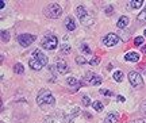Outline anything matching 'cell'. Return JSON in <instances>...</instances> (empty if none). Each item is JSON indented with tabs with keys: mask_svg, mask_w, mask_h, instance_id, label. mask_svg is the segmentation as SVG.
<instances>
[{
	"mask_svg": "<svg viewBox=\"0 0 146 123\" xmlns=\"http://www.w3.org/2000/svg\"><path fill=\"white\" fill-rule=\"evenodd\" d=\"M118 100H119V102H125V98H123V96H119V98H118Z\"/></svg>",
	"mask_w": 146,
	"mask_h": 123,
	"instance_id": "1f68e13d",
	"label": "cell"
},
{
	"mask_svg": "<svg viewBox=\"0 0 146 123\" xmlns=\"http://www.w3.org/2000/svg\"><path fill=\"white\" fill-rule=\"evenodd\" d=\"M35 39H36V37L35 35H31V34H21V35L18 37V42H19L23 47L30 46V45H31Z\"/></svg>",
	"mask_w": 146,
	"mask_h": 123,
	"instance_id": "9c48e42d",
	"label": "cell"
},
{
	"mask_svg": "<svg viewBox=\"0 0 146 123\" xmlns=\"http://www.w3.org/2000/svg\"><path fill=\"white\" fill-rule=\"evenodd\" d=\"M119 37L116 35V34H114V33H110V34H107V35L103 38V43H104L107 47H112L115 46V45H118L119 43Z\"/></svg>",
	"mask_w": 146,
	"mask_h": 123,
	"instance_id": "ba28073f",
	"label": "cell"
},
{
	"mask_svg": "<svg viewBox=\"0 0 146 123\" xmlns=\"http://www.w3.org/2000/svg\"><path fill=\"white\" fill-rule=\"evenodd\" d=\"M83 103H84V106H92V103H91V100H89V98L87 96V95H84L83 98Z\"/></svg>",
	"mask_w": 146,
	"mask_h": 123,
	"instance_id": "484cf974",
	"label": "cell"
},
{
	"mask_svg": "<svg viewBox=\"0 0 146 123\" xmlns=\"http://www.w3.org/2000/svg\"><path fill=\"white\" fill-rule=\"evenodd\" d=\"M43 14H45L46 18H50V19H57V18H60L61 14H62V8H61L58 4H54V3H53V4L47 5L46 8L43 10Z\"/></svg>",
	"mask_w": 146,
	"mask_h": 123,
	"instance_id": "277c9868",
	"label": "cell"
},
{
	"mask_svg": "<svg viewBox=\"0 0 146 123\" xmlns=\"http://www.w3.org/2000/svg\"><path fill=\"white\" fill-rule=\"evenodd\" d=\"M80 49H81L85 54H91V53H92V51H91V49L88 47V45H85V43H83V45L80 46Z\"/></svg>",
	"mask_w": 146,
	"mask_h": 123,
	"instance_id": "603a6c76",
	"label": "cell"
},
{
	"mask_svg": "<svg viewBox=\"0 0 146 123\" xmlns=\"http://www.w3.org/2000/svg\"><path fill=\"white\" fill-rule=\"evenodd\" d=\"M142 4H143V0H131L130 1L131 8H139Z\"/></svg>",
	"mask_w": 146,
	"mask_h": 123,
	"instance_id": "e0dca14e",
	"label": "cell"
},
{
	"mask_svg": "<svg viewBox=\"0 0 146 123\" xmlns=\"http://www.w3.org/2000/svg\"><path fill=\"white\" fill-rule=\"evenodd\" d=\"M138 21H139V23H142V25H146V10H143L138 15Z\"/></svg>",
	"mask_w": 146,
	"mask_h": 123,
	"instance_id": "d6986e66",
	"label": "cell"
},
{
	"mask_svg": "<svg viewBox=\"0 0 146 123\" xmlns=\"http://www.w3.org/2000/svg\"><path fill=\"white\" fill-rule=\"evenodd\" d=\"M129 22H130V21H129V18H127V16H120L116 25H118V27H119V29H123V27H126V26L129 25Z\"/></svg>",
	"mask_w": 146,
	"mask_h": 123,
	"instance_id": "5bb4252c",
	"label": "cell"
},
{
	"mask_svg": "<svg viewBox=\"0 0 146 123\" xmlns=\"http://www.w3.org/2000/svg\"><path fill=\"white\" fill-rule=\"evenodd\" d=\"M14 72L18 73V74H22V73H25V68H23V65H22L21 62H18L15 66H14Z\"/></svg>",
	"mask_w": 146,
	"mask_h": 123,
	"instance_id": "2e32d148",
	"label": "cell"
},
{
	"mask_svg": "<svg viewBox=\"0 0 146 123\" xmlns=\"http://www.w3.org/2000/svg\"><path fill=\"white\" fill-rule=\"evenodd\" d=\"M99 92L102 93V95H104V96H112V95H114V93L111 92V91H108V89H103V88L100 89Z\"/></svg>",
	"mask_w": 146,
	"mask_h": 123,
	"instance_id": "4316f807",
	"label": "cell"
},
{
	"mask_svg": "<svg viewBox=\"0 0 146 123\" xmlns=\"http://www.w3.org/2000/svg\"><path fill=\"white\" fill-rule=\"evenodd\" d=\"M41 45L46 50H54L58 45V38L53 34H47V35L43 37V39L41 41Z\"/></svg>",
	"mask_w": 146,
	"mask_h": 123,
	"instance_id": "5b68a950",
	"label": "cell"
},
{
	"mask_svg": "<svg viewBox=\"0 0 146 123\" xmlns=\"http://www.w3.org/2000/svg\"><path fill=\"white\" fill-rule=\"evenodd\" d=\"M118 119H119V115L116 112H111L108 114L104 119V123H116L118 122Z\"/></svg>",
	"mask_w": 146,
	"mask_h": 123,
	"instance_id": "7c38bea8",
	"label": "cell"
},
{
	"mask_svg": "<svg viewBox=\"0 0 146 123\" xmlns=\"http://www.w3.org/2000/svg\"><path fill=\"white\" fill-rule=\"evenodd\" d=\"M143 34H145V37H146V30H145V33H143Z\"/></svg>",
	"mask_w": 146,
	"mask_h": 123,
	"instance_id": "e575fe53",
	"label": "cell"
},
{
	"mask_svg": "<svg viewBox=\"0 0 146 123\" xmlns=\"http://www.w3.org/2000/svg\"><path fill=\"white\" fill-rule=\"evenodd\" d=\"M76 62H77L78 65H84V64H87L85 58H84V57H80V56L76 57Z\"/></svg>",
	"mask_w": 146,
	"mask_h": 123,
	"instance_id": "d4e9b609",
	"label": "cell"
},
{
	"mask_svg": "<svg viewBox=\"0 0 146 123\" xmlns=\"http://www.w3.org/2000/svg\"><path fill=\"white\" fill-rule=\"evenodd\" d=\"M66 82L69 84V87H76V88H77L78 85H81V84H80V82H78L74 77H69L68 80H66Z\"/></svg>",
	"mask_w": 146,
	"mask_h": 123,
	"instance_id": "9a60e30c",
	"label": "cell"
},
{
	"mask_svg": "<svg viewBox=\"0 0 146 123\" xmlns=\"http://www.w3.org/2000/svg\"><path fill=\"white\" fill-rule=\"evenodd\" d=\"M142 51H143V53L146 54V46H142Z\"/></svg>",
	"mask_w": 146,
	"mask_h": 123,
	"instance_id": "d6a6232c",
	"label": "cell"
},
{
	"mask_svg": "<svg viewBox=\"0 0 146 123\" xmlns=\"http://www.w3.org/2000/svg\"><path fill=\"white\" fill-rule=\"evenodd\" d=\"M60 50H61V53H62V54H69L72 49H70V46H69V45H61Z\"/></svg>",
	"mask_w": 146,
	"mask_h": 123,
	"instance_id": "7402d4cb",
	"label": "cell"
},
{
	"mask_svg": "<svg viewBox=\"0 0 146 123\" xmlns=\"http://www.w3.org/2000/svg\"><path fill=\"white\" fill-rule=\"evenodd\" d=\"M1 41L3 42L10 41V33H8L7 30H1Z\"/></svg>",
	"mask_w": 146,
	"mask_h": 123,
	"instance_id": "44dd1931",
	"label": "cell"
},
{
	"mask_svg": "<svg viewBox=\"0 0 146 123\" xmlns=\"http://www.w3.org/2000/svg\"><path fill=\"white\" fill-rule=\"evenodd\" d=\"M36 103L42 106V104H49V106H54L56 104V99L53 98V95L47 89H42L38 98H36Z\"/></svg>",
	"mask_w": 146,
	"mask_h": 123,
	"instance_id": "7a4b0ae2",
	"label": "cell"
},
{
	"mask_svg": "<svg viewBox=\"0 0 146 123\" xmlns=\"http://www.w3.org/2000/svg\"><path fill=\"white\" fill-rule=\"evenodd\" d=\"M103 82V78L100 76H98L96 73H87L85 76L81 78L80 84L81 85H100Z\"/></svg>",
	"mask_w": 146,
	"mask_h": 123,
	"instance_id": "3957f363",
	"label": "cell"
},
{
	"mask_svg": "<svg viewBox=\"0 0 146 123\" xmlns=\"http://www.w3.org/2000/svg\"><path fill=\"white\" fill-rule=\"evenodd\" d=\"M129 81H130V84L134 88H142L143 87V78H142V76L138 72L131 70V72L129 73Z\"/></svg>",
	"mask_w": 146,
	"mask_h": 123,
	"instance_id": "52a82bcc",
	"label": "cell"
},
{
	"mask_svg": "<svg viewBox=\"0 0 146 123\" xmlns=\"http://www.w3.org/2000/svg\"><path fill=\"white\" fill-rule=\"evenodd\" d=\"M122 78H123V73L120 72V70H116V72H114V80L116 82H120L122 81Z\"/></svg>",
	"mask_w": 146,
	"mask_h": 123,
	"instance_id": "ac0fdd59",
	"label": "cell"
},
{
	"mask_svg": "<svg viewBox=\"0 0 146 123\" xmlns=\"http://www.w3.org/2000/svg\"><path fill=\"white\" fill-rule=\"evenodd\" d=\"M125 60L129 62H137L138 60H139V56L137 54L135 51H129L127 54L125 56Z\"/></svg>",
	"mask_w": 146,
	"mask_h": 123,
	"instance_id": "8fae6325",
	"label": "cell"
},
{
	"mask_svg": "<svg viewBox=\"0 0 146 123\" xmlns=\"http://www.w3.org/2000/svg\"><path fill=\"white\" fill-rule=\"evenodd\" d=\"M47 64V57L39 50H34L33 51V57L29 61V65L33 70H41L42 68Z\"/></svg>",
	"mask_w": 146,
	"mask_h": 123,
	"instance_id": "6da1fadb",
	"label": "cell"
},
{
	"mask_svg": "<svg viewBox=\"0 0 146 123\" xmlns=\"http://www.w3.org/2000/svg\"><path fill=\"white\" fill-rule=\"evenodd\" d=\"M64 25H65V27L68 29L69 31H73L76 30V23H74V21H73L70 16H68L66 19H65V22H64Z\"/></svg>",
	"mask_w": 146,
	"mask_h": 123,
	"instance_id": "4fadbf2b",
	"label": "cell"
},
{
	"mask_svg": "<svg viewBox=\"0 0 146 123\" xmlns=\"http://www.w3.org/2000/svg\"><path fill=\"white\" fill-rule=\"evenodd\" d=\"M129 123H146V118H141V119H137V120H131Z\"/></svg>",
	"mask_w": 146,
	"mask_h": 123,
	"instance_id": "f1b7e54d",
	"label": "cell"
},
{
	"mask_svg": "<svg viewBox=\"0 0 146 123\" xmlns=\"http://www.w3.org/2000/svg\"><path fill=\"white\" fill-rule=\"evenodd\" d=\"M56 66H57L58 73H68L69 70H70V68H69L68 62L65 61V60H57Z\"/></svg>",
	"mask_w": 146,
	"mask_h": 123,
	"instance_id": "30bf717a",
	"label": "cell"
},
{
	"mask_svg": "<svg viewBox=\"0 0 146 123\" xmlns=\"http://www.w3.org/2000/svg\"><path fill=\"white\" fill-rule=\"evenodd\" d=\"M92 108L96 110L98 112H100V111H103V104H102L100 102H94L92 103Z\"/></svg>",
	"mask_w": 146,
	"mask_h": 123,
	"instance_id": "ffe728a7",
	"label": "cell"
},
{
	"mask_svg": "<svg viewBox=\"0 0 146 123\" xmlns=\"http://www.w3.org/2000/svg\"><path fill=\"white\" fill-rule=\"evenodd\" d=\"M106 12H107V14H111V12H112V7H111V5H108V7H107V10H106Z\"/></svg>",
	"mask_w": 146,
	"mask_h": 123,
	"instance_id": "f546056e",
	"label": "cell"
},
{
	"mask_svg": "<svg viewBox=\"0 0 146 123\" xmlns=\"http://www.w3.org/2000/svg\"><path fill=\"white\" fill-rule=\"evenodd\" d=\"M99 62H100V58H99V57H95V58H92V60L89 61V65L96 66V65H99Z\"/></svg>",
	"mask_w": 146,
	"mask_h": 123,
	"instance_id": "cb8c5ba5",
	"label": "cell"
},
{
	"mask_svg": "<svg viewBox=\"0 0 146 123\" xmlns=\"http://www.w3.org/2000/svg\"><path fill=\"white\" fill-rule=\"evenodd\" d=\"M76 15L80 18V22L84 26H91L94 23V19H91V16L87 14V11H85V8H84L83 5H78L77 8H76Z\"/></svg>",
	"mask_w": 146,
	"mask_h": 123,
	"instance_id": "8992f818",
	"label": "cell"
},
{
	"mask_svg": "<svg viewBox=\"0 0 146 123\" xmlns=\"http://www.w3.org/2000/svg\"><path fill=\"white\" fill-rule=\"evenodd\" d=\"M5 7V3L4 1H1V3H0V8H1V10H3V8H4Z\"/></svg>",
	"mask_w": 146,
	"mask_h": 123,
	"instance_id": "4dcf8cb0",
	"label": "cell"
},
{
	"mask_svg": "<svg viewBox=\"0 0 146 123\" xmlns=\"http://www.w3.org/2000/svg\"><path fill=\"white\" fill-rule=\"evenodd\" d=\"M143 111H145V112H146V107H143Z\"/></svg>",
	"mask_w": 146,
	"mask_h": 123,
	"instance_id": "836d02e7",
	"label": "cell"
},
{
	"mask_svg": "<svg viewBox=\"0 0 146 123\" xmlns=\"http://www.w3.org/2000/svg\"><path fill=\"white\" fill-rule=\"evenodd\" d=\"M134 43H135V46H139V45H142V43H143V38H142V37H137L135 41H134Z\"/></svg>",
	"mask_w": 146,
	"mask_h": 123,
	"instance_id": "83f0119b",
	"label": "cell"
}]
</instances>
